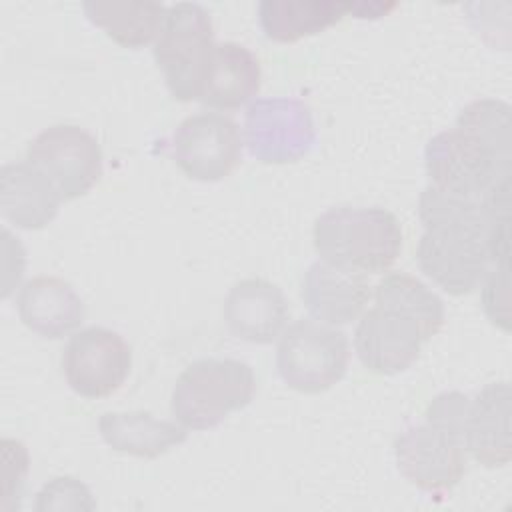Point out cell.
<instances>
[{
  "label": "cell",
  "instance_id": "1",
  "mask_svg": "<svg viewBox=\"0 0 512 512\" xmlns=\"http://www.w3.org/2000/svg\"><path fill=\"white\" fill-rule=\"evenodd\" d=\"M468 394L458 390L438 394L426 408L422 424L406 426L394 440L400 474L430 494L452 490L466 474L464 416Z\"/></svg>",
  "mask_w": 512,
  "mask_h": 512
},
{
  "label": "cell",
  "instance_id": "2",
  "mask_svg": "<svg viewBox=\"0 0 512 512\" xmlns=\"http://www.w3.org/2000/svg\"><path fill=\"white\" fill-rule=\"evenodd\" d=\"M312 238L320 260L362 274L388 270L402 250L400 222L380 206L330 208L316 218Z\"/></svg>",
  "mask_w": 512,
  "mask_h": 512
},
{
  "label": "cell",
  "instance_id": "3",
  "mask_svg": "<svg viewBox=\"0 0 512 512\" xmlns=\"http://www.w3.org/2000/svg\"><path fill=\"white\" fill-rule=\"evenodd\" d=\"M256 394L252 368L236 358H200L178 376L170 408L190 430L218 426L234 410L246 408Z\"/></svg>",
  "mask_w": 512,
  "mask_h": 512
},
{
  "label": "cell",
  "instance_id": "4",
  "mask_svg": "<svg viewBox=\"0 0 512 512\" xmlns=\"http://www.w3.org/2000/svg\"><path fill=\"white\" fill-rule=\"evenodd\" d=\"M214 44V28L206 8L194 2L168 6L154 42V60L176 100H200Z\"/></svg>",
  "mask_w": 512,
  "mask_h": 512
},
{
  "label": "cell",
  "instance_id": "5",
  "mask_svg": "<svg viewBox=\"0 0 512 512\" xmlns=\"http://www.w3.org/2000/svg\"><path fill=\"white\" fill-rule=\"evenodd\" d=\"M424 164L434 188L462 198L486 200L510 182V156L458 126L428 140Z\"/></svg>",
  "mask_w": 512,
  "mask_h": 512
},
{
  "label": "cell",
  "instance_id": "6",
  "mask_svg": "<svg viewBox=\"0 0 512 512\" xmlns=\"http://www.w3.org/2000/svg\"><path fill=\"white\" fill-rule=\"evenodd\" d=\"M350 344L342 330L314 320H296L278 342L276 368L294 390L318 394L338 384L348 368Z\"/></svg>",
  "mask_w": 512,
  "mask_h": 512
},
{
  "label": "cell",
  "instance_id": "7",
  "mask_svg": "<svg viewBox=\"0 0 512 512\" xmlns=\"http://www.w3.org/2000/svg\"><path fill=\"white\" fill-rule=\"evenodd\" d=\"M26 160L54 184L62 200L84 196L104 170L98 140L76 124H54L38 132L28 144Z\"/></svg>",
  "mask_w": 512,
  "mask_h": 512
},
{
  "label": "cell",
  "instance_id": "8",
  "mask_svg": "<svg viewBox=\"0 0 512 512\" xmlns=\"http://www.w3.org/2000/svg\"><path fill=\"white\" fill-rule=\"evenodd\" d=\"M244 134L250 154L264 164L298 162L316 142L308 104L292 96L256 98L246 110Z\"/></svg>",
  "mask_w": 512,
  "mask_h": 512
},
{
  "label": "cell",
  "instance_id": "9",
  "mask_svg": "<svg viewBox=\"0 0 512 512\" xmlns=\"http://www.w3.org/2000/svg\"><path fill=\"white\" fill-rule=\"evenodd\" d=\"M434 334L412 312L398 304L376 300L374 308L362 314L354 332V350L360 362L376 374L392 376L410 368L424 342Z\"/></svg>",
  "mask_w": 512,
  "mask_h": 512
},
{
  "label": "cell",
  "instance_id": "10",
  "mask_svg": "<svg viewBox=\"0 0 512 512\" xmlns=\"http://www.w3.org/2000/svg\"><path fill=\"white\" fill-rule=\"evenodd\" d=\"M62 372L68 386L84 398L114 394L130 376L132 348L122 334L104 326H88L66 342Z\"/></svg>",
  "mask_w": 512,
  "mask_h": 512
},
{
  "label": "cell",
  "instance_id": "11",
  "mask_svg": "<svg viewBox=\"0 0 512 512\" xmlns=\"http://www.w3.org/2000/svg\"><path fill=\"white\" fill-rule=\"evenodd\" d=\"M172 158L188 178L218 182L242 160L240 128L220 112L192 114L174 130Z\"/></svg>",
  "mask_w": 512,
  "mask_h": 512
},
{
  "label": "cell",
  "instance_id": "12",
  "mask_svg": "<svg viewBox=\"0 0 512 512\" xmlns=\"http://www.w3.org/2000/svg\"><path fill=\"white\" fill-rule=\"evenodd\" d=\"M416 260L420 270L452 296L476 290L492 264L490 240L484 234L458 228H424Z\"/></svg>",
  "mask_w": 512,
  "mask_h": 512
},
{
  "label": "cell",
  "instance_id": "13",
  "mask_svg": "<svg viewBox=\"0 0 512 512\" xmlns=\"http://www.w3.org/2000/svg\"><path fill=\"white\" fill-rule=\"evenodd\" d=\"M512 392L508 382H488L468 400L464 416V448L486 468L506 466L512 460L510 438Z\"/></svg>",
  "mask_w": 512,
  "mask_h": 512
},
{
  "label": "cell",
  "instance_id": "14",
  "mask_svg": "<svg viewBox=\"0 0 512 512\" xmlns=\"http://www.w3.org/2000/svg\"><path fill=\"white\" fill-rule=\"evenodd\" d=\"M290 308L282 288L264 278H244L236 282L224 300V320L228 330L250 344H270L288 320Z\"/></svg>",
  "mask_w": 512,
  "mask_h": 512
},
{
  "label": "cell",
  "instance_id": "15",
  "mask_svg": "<svg viewBox=\"0 0 512 512\" xmlns=\"http://www.w3.org/2000/svg\"><path fill=\"white\" fill-rule=\"evenodd\" d=\"M302 300L316 320L332 326L350 324L370 300V282L362 272L316 260L302 278Z\"/></svg>",
  "mask_w": 512,
  "mask_h": 512
},
{
  "label": "cell",
  "instance_id": "16",
  "mask_svg": "<svg viewBox=\"0 0 512 512\" xmlns=\"http://www.w3.org/2000/svg\"><path fill=\"white\" fill-rule=\"evenodd\" d=\"M18 316L42 338H62L84 322V302L70 282L58 276H34L18 292Z\"/></svg>",
  "mask_w": 512,
  "mask_h": 512
},
{
  "label": "cell",
  "instance_id": "17",
  "mask_svg": "<svg viewBox=\"0 0 512 512\" xmlns=\"http://www.w3.org/2000/svg\"><path fill=\"white\" fill-rule=\"evenodd\" d=\"M62 198L54 184L28 160L4 164L0 170V210L2 216L24 230L48 226Z\"/></svg>",
  "mask_w": 512,
  "mask_h": 512
},
{
  "label": "cell",
  "instance_id": "18",
  "mask_svg": "<svg viewBox=\"0 0 512 512\" xmlns=\"http://www.w3.org/2000/svg\"><path fill=\"white\" fill-rule=\"evenodd\" d=\"M98 430L112 450L136 458H158L188 438L180 422L156 418L146 410L104 412Z\"/></svg>",
  "mask_w": 512,
  "mask_h": 512
},
{
  "label": "cell",
  "instance_id": "19",
  "mask_svg": "<svg viewBox=\"0 0 512 512\" xmlns=\"http://www.w3.org/2000/svg\"><path fill=\"white\" fill-rule=\"evenodd\" d=\"M260 80V62L246 46L216 42L200 102L218 110L240 108L258 94Z\"/></svg>",
  "mask_w": 512,
  "mask_h": 512
},
{
  "label": "cell",
  "instance_id": "20",
  "mask_svg": "<svg viewBox=\"0 0 512 512\" xmlns=\"http://www.w3.org/2000/svg\"><path fill=\"white\" fill-rule=\"evenodd\" d=\"M350 12V2L336 0H262L258 20L266 38L296 42L340 22Z\"/></svg>",
  "mask_w": 512,
  "mask_h": 512
},
{
  "label": "cell",
  "instance_id": "21",
  "mask_svg": "<svg viewBox=\"0 0 512 512\" xmlns=\"http://www.w3.org/2000/svg\"><path fill=\"white\" fill-rule=\"evenodd\" d=\"M84 14L124 48H142L158 38L168 6L160 2L86 0Z\"/></svg>",
  "mask_w": 512,
  "mask_h": 512
},
{
  "label": "cell",
  "instance_id": "22",
  "mask_svg": "<svg viewBox=\"0 0 512 512\" xmlns=\"http://www.w3.org/2000/svg\"><path fill=\"white\" fill-rule=\"evenodd\" d=\"M374 300H386L418 316L430 332L436 336L444 326V304L442 300L416 276L406 272L386 274L374 290Z\"/></svg>",
  "mask_w": 512,
  "mask_h": 512
},
{
  "label": "cell",
  "instance_id": "23",
  "mask_svg": "<svg viewBox=\"0 0 512 512\" xmlns=\"http://www.w3.org/2000/svg\"><path fill=\"white\" fill-rule=\"evenodd\" d=\"M456 126L510 156V106L506 102L492 98L474 100L458 114Z\"/></svg>",
  "mask_w": 512,
  "mask_h": 512
},
{
  "label": "cell",
  "instance_id": "24",
  "mask_svg": "<svg viewBox=\"0 0 512 512\" xmlns=\"http://www.w3.org/2000/svg\"><path fill=\"white\" fill-rule=\"evenodd\" d=\"M36 510H68V508H80V510H92L96 504L92 500V494L86 484L72 476H58L44 484V488L36 494Z\"/></svg>",
  "mask_w": 512,
  "mask_h": 512
}]
</instances>
